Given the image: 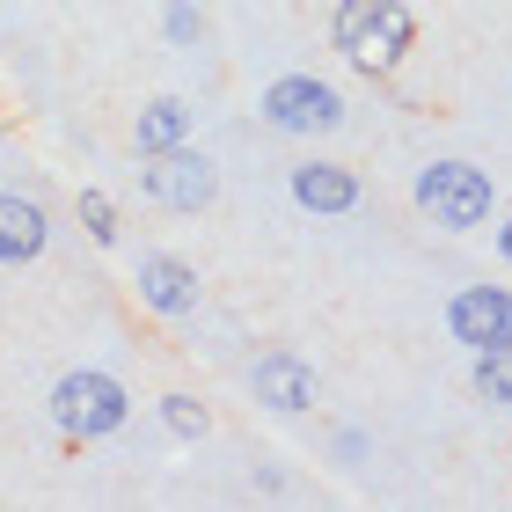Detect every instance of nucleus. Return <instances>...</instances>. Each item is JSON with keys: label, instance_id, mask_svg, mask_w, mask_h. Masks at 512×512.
<instances>
[{"label": "nucleus", "instance_id": "1", "mask_svg": "<svg viewBox=\"0 0 512 512\" xmlns=\"http://www.w3.org/2000/svg\"><path fill=\"white\" fill-rule=\"evenodd\" d=\"M125 417H132V395L118 374L74 366V374L52 381V425L66 439H110V432H125Z\"/></svg>", "mask_w": 512, "mask_h": 512}, {"label": "nucleus", "instance_id": "2", "mask_svg": "<svg viewBox=\"0 0 512 512\" xmlns=\"http://www.w3.org/2000/svg\"><path fill=\"white\" fill-rule=\"evenodd\" d=\"M491 176L469 169V161H432V169H417V213L432 227H447V235H469V227L491 220Z\"/></svg>", "mask_w": 512, "mask_h": 512}, {"label": "nucleus", "instance_id": "3", "mask_svg": "<svg viewBox=\"0 0 512 512\" xmlns=\"http://www.w3.org/2000/svg\"><path fill=\"white\" fill-rule=\"evenodd\" d=\"M139 191H147L154 205H169V213H205V205L220 198V176H213V161L191 154V139H183V147H169V154H147Z\"/></svg>", "mask_w": 512, "mask_h": 512}, {"label": "nucleus", "instance_id": "4", "mask_svg": "<svg viewBox=\"0 0 512 512\" xmlns=\"http://www.w3.org/2000/svg\"><path fill=\"white\" fill-rule=\"evenodd\" d=\"M264 125L271 132H293V139L337 132L344 125V96H337L330 81H315V74H286V81L264 88Z\"/></svg>", "mask_w": 512, "mask_h": 512}, {"label": "nucleus", "instance_id": "5", "mask_svg": "<svg viewBox=\"0 0 512 512\" xmlns=\"http://www.w3.org/2000/svg\"><path fill=\"white\" fill-rule=\"evenodd\" d=\"M447 330L469 352H491V344H512V293L505 286H461L447 300Z\"/></svg>", "mask_w": 512, "mask_h": 512}, {"label": "nucleus", "instance_id": "6", "mask_svg": "<svg viewBox=\"0 0 512 512\" xmlns=\"http://www.w3.org/2000/svg\"><path fill=\"white\" fill-rule=\"evenodd\" d=\"M249 388H256V403L278 410V417H300L315 403V366L293 352V344H271V352H256L249 366Z\"/></svg>", "mask_w": 512, "mask_h": 512}, {"label": "nucleus", "instance_id": "7", "mask_svg": "<svg viewBox=\"0 0 512 512\" xmlns=\"http://www.w3.org/2000/svg\"><path fill=\"white\" fill-rule=\"evenodd\" d=\"M139 300H147L154 315L183 322V315H198L205 286H198V271L183 264V256H139Z\"/></svg>", "mask_w": 512, "mask_h": 512}, {"label": "nucleus", "instance_id": "8", "mask_svg": "<svg viewBox=\"0 0 512 512\" xmlns=\"http://www.w3.org/2000/svg\"><path fill=\"white\" fill-rule=\"evenodd\" d=\"M410 37H417L410 8H403V0H381V15L366 22L359 44H352V66H366V74H395V66H403V52H410Z\"/></svg>", "mask_w": 512, "mask_h": 512}, {"label": "nucleus", "instance_id": "9", "mask_svg": "<svg viewBox=\"0 0 512 512\" xmlns=\"http://www.w3.org/2000/svg\"><path fill=\"white\" fill-rule=\"evenodd\" d=\"M293 205H308V213H352L359 205V176L337 169V161H300V169L286 176Z\"/></svg>", "mask_w": 512, "mask_h": 512}, {"label": "nucleus", "instance_id": "10", "mask_svg": "<svg viewBox=\"0 0 512 512\" xmlns=\"http://www.w3.org/2000/svg\"><path fill=\"white\" fill-rule=\"evenodd\" d=\"M44 242H52V227H44V205L0 191V264H30V256H44Z\"/></svg>", "mask_w": 512, "mask_h": 512}, {"label": "nucleus", "instance_id": "11", "mask_svg": "<svg viewBox=\"0 0 512 512\" xmlns=\"http://www.w3.org/2000/svg\"><path fill=\"white\" fill-rule=\"evenodd\" d=\"M183 139H191V103H183V96H154L147 110H139V125H132L139 161H147V154H169V147H183Z\"/></svg>", "mask_w": 512, "mask_h": 512}, {"label": "nucleus", "instance_id": "12", "mask_svg": "<svg viewBox=\"0 0 512 512\" xmlns=\"http://www.w3.org/2000/svg\"><path fill=\"white\" fill-rule=\"evenodd\" d=\"M469 388L483 395V403H512V344H491V352H476V366H469Z\"/></svg>", "mask_w": 512, "mask_h": 512}, {"label": "nucleus", "instance_id": "13", "mask_svg": "<svg viewBox=\"0 0 512 512\" xmlns=\"http://www.w3.org/2000/svg\"><path fill=\"white\" fill-rule=\"evenodd\" d=\"M161 425H169L176 439H205L213 417H205V403H191V395H161Z\"/></svg>", "mask_w": 512, "mask_h": 512}, {"label": "nucleus", "instance_id": "14", "mask_svg": "<svg viewBox=\"0 0 512 512\" xmlns=\"http://www.w3.org/2000/svg\"><path fill=\"white\" fill-rule=\"evenodd\" d=\"M381 15V0H337V22H330V37H337V52H352L359 30Z\"/></svg>", "mask_w": 512, "mask_h": 512}, {"label": "nucleus", "instance_id": "15", "mask_svg": "<svg viewBox=\"0 0 512 512\" xmlns=\"http://www.w3.org/2000/svg\"><path fill=\"white\" fill-rule=\"evenodd\" d=\"M81 227H88V242H118V205H110L103 191H81Z\"/></svg>", "mask_w": 512, "mask_h": 512}, {"label": "nucleus", "instance_id": "16", "mask_svg": "<svg viewBox=\"0 0 512 512\" xmlns=\"http://www.w3.org/2000/svg\"><path fill=\"white\" fill-rule=\"evenodd\" d=\"M169 37H176V44H198V37H205V15L191 8V0H169Z\"/></svg>", "mask_w": 512, "mask_h": 512}, {"label": "nucleus", "instance_id": "17", "mask_svg": "<svg viewBox=\"0 0 512 512\" xmlns=\"http://www.w3.org/2000/svg\"><path fill=\"white\" fill-rule=\"evenodd\" d=\"M359 454H366V432H337V461H344V469H352Z\"/></svg>", "mask_w": 512, "mask_h": 512}, {"label": "nucleus", "instance_id": "18", "mask_svg": "<svg viewBox=\"0 0 512 512\" xmlns=\"http://www.w3.org/2000/svg\"><path fill=\"white\" fill-rule=\"evenodd\" d=\"M498 249H505V264H512V220H505V227H498Z\"/></svg>", "mask_w": 512, "mask_h": 512}]
</instances>
